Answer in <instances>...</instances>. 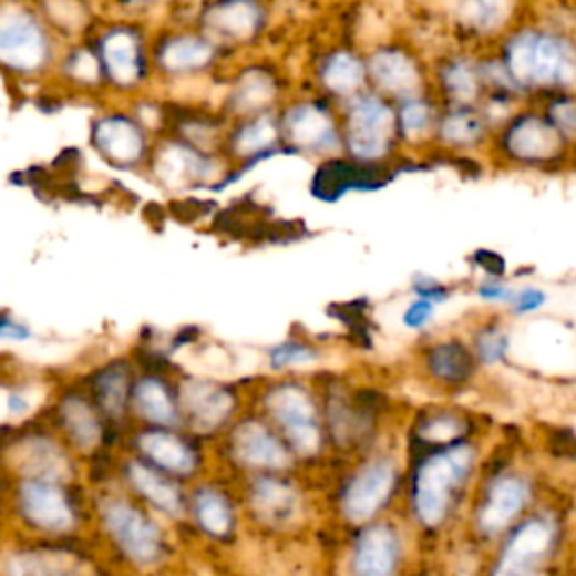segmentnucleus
I'll use <instances>...</instances> for the list:
<instances>
[{
  "label": "nucleus",
  "instance_id": "43",
  "mask_svg": "<svg viewBox=\"0 0 576 576\" xmlns=\"http://www.w3.org/2000/svg\"><path fill=\"white\" fill-rule=\"evenodd\" d=\"M59 82L75 93H104V75L100 59L89 41L63 45L54 65Z\"/></svg>",
  "mask_w": 576,
  "mask_h": 576
},
{
  "label": "nucleus",
  "instance_id": "25",
  "mask_svg": "<svg viewBox=\"0 0 576 576\" xmlns=\"http://www.w3.org/2000/svg\"><path fill=\"white\" fill-rule=\"evenodd\" d=\"M484 438L482 414L457 403L455 399H440L419 405L405 421L401 432L403 451L438 449L466 440Z\"/></svg>",
  "mask_w": 576,
  "mask_h": 576
},
{
  "label": "nucleus",
  "instance_id": "13",
  "mask_svg": "<svg viewBox=\"0 0 576 576\" xmlns=\"http://www.w3.org/2000/svg\"><path fill=\"white\" fill-rule=\"evenodd\" d=\"M284 156L325 163L342 156L340 113L309 89L294 91L277 109Z\"/></svg>",
  "mask_w": 576,
  "mask_h": 576
},
{
  "label": "nucleus",
  "instance_id": "19",
  "mask_svg": "<svg viewBox=\"0 0 576 576\" xmlns=\"http://www.w3.org/2000/svg\"><path fill=\"white\" fill-rule=\"evenodd\" d=\"M412 366L419 381L442 399H457L482 379L462 331H432L419 338L412 349Z\"/></svg>",
  "mask_w": 576,
  "mask_h": 576
},
{
  "label": "nucleus",
  "instance_id": "16",
  "mask_svg": "<svg viewBox=\"0 0 576 576\" xmlns=\"http://www.w3.org/2000/svg\"><path fill=\"white\" fill-rule=\"evenodd\" d=\"M222 45H216L192 23H176L152 32L154 80L185 84L216 78L233 63Z\"/></svg>",
  "mask_w": 576,
  "mask_h": 576
},
{
  "label": "nucleus",
  "instance_id": "48",
  "mask_svg": "<svg viewBox=\"0 0 576 576\" xmlns=\"http://www.w3.org/2000/svg\"><path fill=\"white\" fill-rule=\"evenodd\" d=\"M514 284L507 275H475L473 279V298L486 307L488 311H504L507 307Z\"/></svg>",
  "mask_w": 576,
  "mask_h": 576
},
{
  "label": "nucleus",
  "instance_id": "6",
  "mask_svg": "<svg viewBox=\"0 0 576 576\" xmlns=\"http://www.w3.org/2000/svg\"><path fill=\"white\" fill-rule=\"evenodd\" d=\"M331 464L351 460L381 442L394 438L390 432L392 399L374 385H358L336 372L316 374Z\"/></svg>",
  "mask_w": 576,
  "mask_h": 576
},
{
  "label": "nucleus",
  "instance_id": "28",
  "mask_svg": "<svg viewBox=\"0 0 576 576\" xmlns=\"http://www.w3.org/2000/svg\"><path fill=\"white\" fill-rule=\"evenodd\" d=\"M430 93L442 106H480L486 97L482 50L449 45L428 59Z\"/></svg>",
  "mask_w": 576,
  "mask_h": 576
},
{
  "label": "nucleus",
  "instance_id": "33",
  "mask_svg": "<svg viewBox=\"0 0 576 576\" xmlns=\"http://www.w3.org/2000/svg\"><path fill=\"white\" fill-rule=\"evenodd\" d=\"M442 104L430 91L412 95L394 104V126L403 161L432 156V140Z\"/></svg>",
  "mask_w": 576,
  "mask_h": 576
},
{
  "label": "nucleus",
  "instance_id": "32",
  "mask_svg": "<svg viewBox=\"0 0 576 576\" xmlns=\"http://www.w3.org/2000/svg\"><path fill=\"white\" fill-rule=\"evenodd\" d=\"M493 131L480 106H442L432 140V156L455 161L486 156Z\"/></svg>",
  "mask_w": 576,
  "mask_h": 576
},
{
  "label": "nucleus",
  "instance_id": "51",
  "mask_svg": "<svg viewBox=\"0 0 576 576\" xmlns=\"http://www.w3.org/2000/svg\"><path fill=\"white\" fill-rule=\"evenodd\" d=\"M34 336L32 327L19 320L12 311L0 309V340H12V342H25Z\"/></svg>",
  "mask_w": 576,
  "mask_h": 576
},
{
  "label": "nucleus",
  "instance_id": "8",
  "mask_svg": "<svg viewBox=\"0 0 576 576\" xmlns=\"http://www.w3.org/2000/svg\"><path fill=\"white\" fill-rule=\"evenodd\" d=\"M237 488L246 523L264 536H300L316 516L318 502L307 471L239 477Z\"/></svg>",
  "mask_w": 576,
  "mask_h": 576
},
{
  "label": "nucleus",
  "instance_id": "30",
  "mask_svg": "<svg viewBox=\"0 0 576 576\" xmlns=\"http://www.w3.org/2000/svg\"><path fill=\"white\" fill-rule=\"evenodd\" d=\"M444 12L457 45L475 50L493 48L525 19L518 0H449Z\"/></svg>",
  "mask_w": 576,
  "mask_h": 576
},
{
  "label": "nucleus",
  "instance_id": "34",
  "mask_svg": "<svg viewBox=\"0 0 576 576\" xmlns=\"http://www.w3.org/2000/svg\"><path fill=\"white\" fill-rule=\"evenodd\" d=\"M128 410L156 428H181L176 379L165 372H137L131 385Z\"/></svg>",
  "mask_w": 576,
  "mask_h": 576
},
{
  "label": "nucleus",
  "instance_id": "21",
  "mask_svg": "<svg viewBox=\"0 0 576 576\" xmlns=\"http://www.w3.org/2000/svg\"><path fill=\"white\" fill-rule=\"evenodd\" d=\"M272 14L270 0H203L189 23L237 59L264 43Z\"/></svg>",
  "mask_w": 576,
  "mask_h": 576
},
{
  "label": "nucleus",
  "instance_id": "27",
  "mask_svg": "<svg viewBox=\"0 0 576 576\" xmlns=\"http://www.w3.org/2000/svg\"><path fill=\"white\" fill-rule=\"evenodd\" d=\"M187 516L194 529L214 545L237 543L246 525L239 488L226 480H200L187 493Z\"/></svg>",
  "mask_w": 576,
  "mask_h": 576
},
{
  "label": "nucleus",
  "instance_id": "49",
  "mask_svg": "<svg viewBox=\"0 0 576 576\" xmlns=\"http://www.w3.org/2000/svg\"><path fill=\"white\" fill-rule=\"evenodd\" d=\"M455 291H457V288L451 281H446L444 277H438V275H430V272H414L410 277V284H408V296L410 298L432 302L440 309L446 307L449 302H453Z\"/></svg>",
  "mask_w": 576,
  "mask_h": 576
},
{
  "label": "nucleus",
  "instance_id": "23",
  "mask_svg": "<svg viewBox=\"0 0 576 576\" xmlns=\"http://www.w3.org/2000/svg\"><path fill=\"white\" fill-rule=\"evenodd\" d=\"M97 512L104 534L128 563L137 567H156L165 560V532L137 502L124 495H106L100 500Z\"/></svg>",
  "mask_w": 576,
  "mask_h": 576
},
{
  "label": "nucleus",
  "instance_id": "5",
  "mask_svg": "<svg viewBox=\"0 0 576 576\" xmlns=\"http://www.w3.org/2000/svg\"><path fill=\"white\" fill-rule=\"evenodd\" d=\"M248 405L279 432L302 471L331 464L316 374H264L250 383Z\"/></svg>",
  "mask_w": 576,
  "mask_h": 576
},
{
  "label": "nucleus",
  "instance_id": "12",
  "mask_svg": "<svg viewBox=\"0 0 576 576\" xmlns=\"http://www.w3.org/2000/svg\"><path fill=\"white\" fill-rule=\"evenodd\" d=\"M63 45L28 0H0V70L8 78L41 80L59 61Z\"/></svg>",
  "mask_w": 576,
  "mask_h": 576
},
{
  "label": "nucleus",
  "instance_id": "29",
  "mask_svg": "<svg viewBox=\"0 0 576 576\" xmlns=\"http://www.w3.org/2000/svg\"><path fill=\"white\" fill-rule=\"evenodd\" d=\"M14 502L19 518L34 532L63 536L80 525V510L63 482L23 477L17 482Z\"/></svg>",
  "mask_w": 576,
  "mask_h": 576
},
{
  "label": "nucleus",
  "instance_id": "1",
  "mask_svg": "<svg viewBox=\"0 0 576 576\" xmlns=\"http://www.w3.org/2000/svg\"><path fill=\"white\" fill-rule=\"evenodd\" d=\"M486 453V438L405 453L399 516L416 545L442 543L460 532Z\"/></svg>",
  "mask_w": 576,
  "mask_h": 576
},
{
  "label": "nucleus",
  "instance_id": "18",
  "mask_svg": "<svg viewBox=\"0 0 576 576\" xmlns=\"http://www.w3.org/2000/svg\"><path fill=\"white\" fill-rule=\"evenodd\" d=\"M294 91L296 86L279 61L268 56H248L226 68L224 95L216 109L228 122L277 113Z\"/></svg>",
  "mask_w": 576,
  "mask_h": 576
},
{
  "label": "nucleus",
  "instance_id": "26",
  "mask_svg": "<svg viewBox=\"0 0 576 576\" xmlns=\"http://www.w3.org/2000/svg\"><path fill=\"white\" fill-rule=\"evenodd\" d=\"M307 80L309 91L342 106L370 89L366 48L351 41L322 45L309 61Z\"/></svg>",
  "mask_w": 576,
  "mask_h": 576
},
{
  "label": "nucleus",
  "instance_id": "7",
  "mask_svg": "<svg viewBox=\"0 0 576 576\" xmlns=\"http://www.w3.org/2000/svg\"><path fill=\"white\" fill-rule=\"evenodd\" d=\"M572 538V507L545 497L484 554L482 576H558Z\"/></svg>",
  "mask_w": 576,
  "mask_h": 576
},
{
  "label": "nucleus",
  "instance_id": "20",
  "mask_svg": "<svg viewBox=\"0 0 576 576\" xmlns=\"http://www.w3.org/2000/svg\"><path fill=\"white\" fill-rule=\"evenodd\" d=\"M230 163L224 154L203 152L194 144L165 133L156 140L150 165L154 183L172 194H194V192H214L216 185L228 174Z\"/></svg>",
  "mask_w": 576,
  "mask_h": 576
},
{
  "label": "nucleus",
  "instance_id": "14",
  "mask_svg": "<svg viewBox=\"0 0 576 576\" xmlns=\"http://www.w3.org/2000/svg\"><path fill=\"white\" fill-rule=\"evenodd\" d=\"M416 541L399 514L342 532L340 576H408Z\"/></svg>",
  "mask_w": 576,
  "mask_h": 576
},
{
  "label": "nucleus",
  "instance_id": "44",
  "mask_svg": "<svg viewBox=\"0 0 576 576\" xmlns=\"http://www.w3.org/2000/svg\"><path fill=\"white\" fill-rule=\"evenodd\" d=\"M19 466L23 477H41L63 482L68 477L65 453L54 444L52 438L30 435L17 444Z\"/></svg>",
  "mask_w": 576,
  "mask_h": 576
},
{
  "label": "nucleus",
  "instance_id": "41",
  "mask_svg": "<svg viewBox=\"0 0 576 576\" xmlns=\"http://www.w3.org/2000/svg\"><path fill=\"white\" fill-rule=\"evenodd\" d=\"M388 183H390V172L356 167L340 156V158L318 163V172L313 174L311 181V194L322 203H336L349 192H377Z\"/></svg>",
  "mask_w": 576,
  "mask_h": 576
},
{
  "label": "nucleus",
  "instance_id": "2",
  "mask_svg": "<svg viewBox=\"0 0 576 576\" xmlns=\"http://www.w3.org/2000/svg\"><path fill=\"white\" fill-rule=\"evenodd\" d=\"M545 497L547 488L538 469L516 453L495 455V451H488L464 512L460 536L466 545L486 554Z\"/></svg>",
  "mask_w": 576,
  "mask_h": 576
},
{
  "label": "nucleus",
  "instance_id": "54",
  "mask_svg": "<svg viewBox=\"0 0 576 576\" xmlns=\"http://www.w3.org/2000/svg\"><path fill=\"white\" fill-rule=\"evenodd\" d=\"M572 532H574V541H576V500L572 504Z\"/></svg>",
  "mask_w": 576,
  "mask_h": 576
},
{
  "label": "nucleus",
  "instance_id": "39",
  "mask_svg": "<svg viewBox=\"0 0 576 576\" xmlns=\"http://www.w3.org/2000/svg\"><path fill=\"white\" fill-rule=\"evenodd\" d=\"M135 374L137 370L131 356L111 358L89 374L84 390L95 401L106 421H122L128 412L131 385Z\"/></svg>",
  "mask_w": 576,
  "mask_h": 576
},
{
  "label": "nucleus",
  "instance_id": "11",
  "mask_svg": "<svg viewBox=\"0 0 576 576\" xmlns=\"http://www.w3.org/2000/svg\"><path fill=\"white\" fill-rule=\"evenodd\" d=\"M86 41L100 59L106 93L135 97L154 80L152 32L142 21L113 19L97 23Z\"/></svg>",
  "mask_w": 576,
  "mask_h": 576
},
{
  "label": "nucleus",
  "instance_id": "55",
  "mask_svg": "<svg viewBox=\"0 0 576 576\" xmlns=\"http://www.w3.org/2000/svg\"><path fill=\"white\" fill-rule=\"evenodd\" d=\"M93 3H95V0H93Z\"/></svg>",
  "mask_w": 576,
  "mask_h": 576
},
{
  "label": "nucleus",
  "instance_id": "47",
  "mask_svg": "<svg viewBox=\"0 0 576 576\" xmlns=\"http://www.w3.org/2000/svg\"><path fill=\"white\" fill-rule=\"evenodd\" d=\"M538 106L576 154V95H549L538 100Z\"/></svg>",
  "mask_w": 576,
  "mask_h": 576
},
{
  "label": "nucleus",
  "instance_id": "15",
  "mask_svg": "<svg viewBox=\"0 0 576 576\" xmlns=\"http://www.w3.org/2000/svg\"><path fill=\"white\" fill-rule=\"evenodd\" d=\"M216 446H219V457L226 471L235 480L261 473L302 471L291 449L279 438V432L250 405L216 440Z\"/></svg>",
  "mask_w": 576,
  "mask_h": 576
},
{
  "label": "nucleus",
  "instance_id": "10",
  "mask_svg": "<svg viewBox=\"0 0 576 576\" xmlns=\"http://www.w3.org/2000/svg\"><path fill=\"white\" fill-rule=\"evenodd\" d=\"M338 113L342 158L363 169L394 172L403 161L394 126V104L368 89L338 106Z\"/></svg>",
  "mask_w": 576,
  "mask_h": 576
},
{
  "label": "nucleus",
  "instance_id": "22",
  "mask_svg": "<svg viewBox=\"0 0 576 576\" xmlns=\"http://www.w3.org/2000/svg\"><path fill=\"white\" fill-rule=\"evenodd\" d=\"M363 48L370 91L392 104L430 91V56L419 45L401 37H390Z\"/></svg>",
  "mask_w": 576,
  "mask_h": 576
},
{
  "label": "nucleus",
  "instance_id": "4",
  "mask_svg": "<svg viewBox=\"0 0 576 576\" xmlns=\"http://www.w3.org/2000/svg\"><path fill=\"white\" fill-rule=\"evenodd\" d=\"M493 52L527 102L576 95V34L567 25L525 17Z\"/></svg>",
  "mask_w": 576,
  "mask_h": 576
},
{
  "label": "nucleus",
  "instance_id": "9",
  "mask_svg": "<svg viewBox=\"0 0 576 576\" xmlns=\"http://www.w3.org/2000/svg\"><path fill=\"white\" fill-rule=\"evenodd\" d=\"M576 154L543 115L538 102L521 104L491 137L486 158L510 172H558Z\"/></svg>",
  "mask_w": 576,
  "mask_h": 576
},
{
  "label": "nucleus",
  "instance_id": "17",
  "mask_svg": "<svg viewBox=\"0 0 576 576\" xmlns=\"http://www.w3.org/2000/svg\"><path fill=\"white\" fill-rule=\"evenodd\" d=\"M250 385L216 377L181 374L176 379L183 428L200 442H216L248 410Z\"/></svg>",
  "mask_w": 576,
  "mask_h": 576
},
{
  "label": "nucleus",
  "instance_id": "52",
  "mask_svg": "<svg viewBox=\"0 0 576 576\" xmlns=\"http://www.w3.org/2000/svg\"><path fill=\"white\" fill-rule=\"evenodd\" d=\"M161 3L163 0H111V8L115 12V19L142 21L144 14H150Z\"/></svg>",
  "mask_w": 576,
  "mask_h": 576
},
{
  "label": "nucleus",
  "instance_id": "36",
  "mask_svg": "<svg viewBox=\"0 0 576 576\" xmlns=\"http://www.w3.org/2000/svg\"><path fill=\"white\" fill-rule=\"evenodd\" d=\"M329 349L316 336L291 331L264 349V368L270 377L318 374L325 370Z\"/></svg>",
  "mask_w": 576,
  "mask_h": 576
},
{
  "label": "nucleus",
  "instance_id": "24",
  "mask_svg": "<svg viewBox=\"0 0 576 576\" xmlns=\"http://www.w3.org/2000/svg\"><path fill=\"white\" fill-rule=\"evenodd\" d=\"M156 140L131 109H106L89 122L93 154L115 172L135 174L147 169Z\"/></svg>",
  "mask_w": 576,
  "mask_h": 576
},
{
  "label": "nucleus",
  "instance_id": "37",
  "mask_svg": "<svg viewBox=\"0 0 576 576\" xmlns=\"http://www.w3.org/2000/svg\"><path fill=\"white\" fill-rule=\"evenodd\" d=\"M167 109H169L167 133L194 144V147L203 152L222 154L224 137L230 122L219 113V109L205 106V104L172 102V100H167Z\"/></svg>",
  "mask_w": 576,
  "mask_h": 576
},
{
  "label": "nucleus",
  "instance_id": "35",
  "mask_svg": "<svg viewBox=\"0 0 576 576\" xmlns=\"http://www.w3.org/2000/svg\"><path fill=\"white\" fill-rule=\"evenodd\" d=\"M462 333L466 336V342L482 374L512 366L516 338L512 320L502 311H486L473 318Z\"/></svg>",
  "mask_w": 576,
  "mask_h": 576
},
{
  "label": "nucleus",
  "instance_id": "53",
  "mask_svg": "<svg viewBox=\"0 0 576 576\" xmlns=\"http://www.w3.org/2000/svg\"><path fill=\"white\" fill-rule=\"evenodd\" d=\"M30 408H32V403L23 392H10L8 394V412L12 416H23V414L30 412Z\"/></svg>",
  "mask_w": 576,
  "mask_h": 576
},
{
  "label": "nucleus",
  "instance_id": "40",
  "mask_svg": "<svg viewBox=\"0 0 576 576\" xmlns=\"http://www.w3.org/2000/svg\"><path fill=\"white\" fill-rule=\"evenodd\" d=\"M56 421L70 446L78 451H93L104 438V419L86 390H68L56 401Z\"/></svg>",
  "mask_w": 576,
  "mask_h": 576
},
{
  "label": "nucleus",
  "instance_id": "50",
  "mask_svg": "<svg viewBox=\"0 0 576 576\" xmlns=\"http://www.w3.org/2000/svg\"><path fill=\"white\" fill-rule=\"evenodd\" d=\"M438 313H440V307L408 296V300H405V305H403V309L399 313V322H401V327L408 333H414V336L423 338V336L435 331Z\"/></svg>",
  "mask_w": 576,
  "mask_h": 576
},
{
  "label": "nucleus",
  "instance_id": "38",
  "mask_svg": "<svg viewBox=\"0 0 576 576\" xmlns=\"http://www.w3.org/2000/svg\"><path fill=\"white\" fill-rule=\"evenodd\" d=\"M124 480L140 500L150 502L156 512L165 514L167 518L181 521L187 516V493L181 482L154 469L152 464L140 457L128 460L124 464Z\"/></svg>",
  "mask_w": 576,
  "mask_h": 576
},
{
  "label": "nucleus",
  "instance_id": "3",
  "mask_svg": "<svg viewBox=\"0 0 576 576\" xmlns=\"http://www.w3.org/2000/svg\"><path fill=\"white\" fill-rule=\"evenodd\" d=\"M340 464L325 491V510L333 527L349 532L388 516L399 514L405 453L397 438L360 453Z\"/></svg>",
  "mask_w": 576,
  "mask_h": 576
},
{
  "label": "nucleus",
  "instance_id": "46",
  "mask_svg": "<svg viewBox=\"0 0 576 576\" xmlns=\"http://www.w3.org/2000/svg\"><path fill=\"white\" fill-rule=\"evenodd\" d=\"M552 302V296L545 286L536 284V281H523V284H514L512 298L504 307V316H507L512 322L516 320H527V318H536L541 316Z\"/></svg>",
  "mask_w": 576,
  "mask_h": 576
},
{
  "label": "nucleus",
  "instance_id": "42",
  "mask_svg": "<svg viewBox=\"0 0 576 576\" xmlns=\"http://www.w3.org/2000/svg\"><path fill=\"white\" fill-rule=\"evenodd\" d=\"M32 6L61 45L86 41L97 25L93 0H32Z\"/></svg>",
  "mask_w": 576,
  "mask_h": 576
},
{
  "label": "nucleus",
  "instance_id": "45",
  "mask_svg": "<svg viewBox=\"0 0 576 576\" xmlns=\"http://www.w3.org/2000/svg\"><path fill=\"white\" fill-rule=\"evenodd\" d=\"M8 576H78L63 556L45 552H23L8 560Z\"/></svg>",
  "mask_w": 576,
  "mask_h": 576
},
{
  "label": "nucleus",
  "instance_id": "31",
  "mask_svg": "<svg viewBox=\"0 0 576 576\" xmlns=\"http://www.w3.org/2000/svg\"><path fill=\"white\" fill-rule=\"evenodd\" d=\"M135 449L140 460L174 480H196L205 473L203 442L178 428H144L137 432Z\"/></svg>",
  "mask_w": 576,
  "mask_h": 576
}]
</instances>
